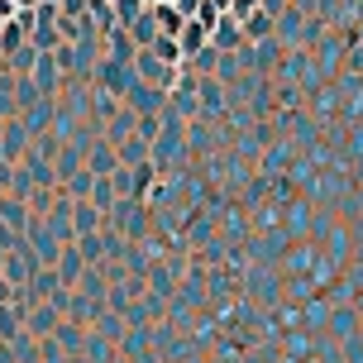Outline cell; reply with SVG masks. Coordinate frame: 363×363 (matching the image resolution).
<instances>
[{
  "instance_id": "cell-3",
  "label": "cell",
  "mask_w": 363,
  "mask_h": 363,
  "mask_svg": "<svg viewBox=\"0 0 363 363\" xmlns=\"http://www.w3.org/2000/svg\"><path fill=\"white\" fill-rule=\"evenodd\" d=\"M106 225H110V216L101 211V206H91V201H72V230H77V239L101 235Z\"/></svg>"
},
{
  "instance_id": "cell-11",
  "label": "cell",
  "mask_w": 363,
  "mask_h": 363,
  "mask_svg": "<svg viewBox=\"0 0 363 363\" xmlns=\"http://www.w3.org/2000/svg\"><path fill=\"white\" fill-rule=\"evenodd\" d=\"M91 186H96V177H91V172H77L72 182H62V191H67L72 201H86V196H91Z\"/></svg>"
},
{
  "instance_id": "cell-2",
  "label": "cell",
  "mask_w": 363,
  "mask_h": 363,
  "mask_svg": "<svg viewBox=\"0 0 363 363\" xmlns=\"http://www.w3.org/2000/svg\"><path fill=\"white\" fill-rule=\"evenodd\" d=\"M62 320H67V315H62L53 301H34V306H29V315H24V335H34V340H48V335H53Z\"/></svg>"
},
{
  "instance_id": "cell-14",
  "label": "cell",
  "mask_w": 363,
  "mask_h": 363,
  "mask_svg": "<svg viewBox=\"0 0 363 363\" xmlns=\"http://www.w3.org/2000/svg\"><path fill=\"white\" fill-rule=\"evenodd\" d=\"M5 196H10V191H5V186H0V201H5Z\"/></svg>"
},
{
  "instance_id": "cell-6",
  "label": "cell",
  "mask_w": 363,
  "mask_h": 363,
  "mask_svg": "<svg viewBox=\"0 0 363 363\" xmlns=\"http://www.w3.org/2000/svg\"><path fill=\"white\" fill-rule=\"evenodd\" d=\"M129 38H134L139 48H153V43L163 38V29H158V15H153V10H144V15L129 24Z\"/></svg>"
},
{
  "instance_id": "cell-4",
  "label": "cell",
  "mask_w": 363,
  "mask_h": 363,
  "mask_svg": "<svg viewBox=\"0 0 363 363\" xmlns=\"http://www.w3.org/2000/svg\"><path fill=\"white\" fill-rule=\"evenodd\" d=\"M86 254H82V249H77V244H67V249H62V263H57V277H62V287L67 291H77V282H82V277H86Z\"/></svg>"
},
{
  "instance_id": "cell-1",
  "label": "cell",
  "mask_w": 363,
  "mask_h": 363,
  "mask_svg": "<svg viewBox=\"0 0 363 363\" xmlns=\"http://www.w3.org/2000/svg\"><path fill=\"white\" fill-rule=\"evenodd\" d=\"M86 172L91 177H115V172H120V148L110 144L106 134L86 139Z\"/></svg>"
},
{
  "instance_id": "cell-9",
  "label": "cell",
  "mask_w": 363,
  "mask_h": 363,
  "mask_svg": "<svg viewBox=\"0 0 363 363\" xmlns=\"http://www.w3.org/2000/svg\"><path fill=\"white\" fill-rule=\"evenodd\" d=\"M91 206H101L106 216H115V206H120V191H115V177H96V186H91Z\"/></svg>"
},
{
  "instance_id": "cell-7",
  "label": "cell",
  "mask_w": 363,
  "mask_h": 363,
  "mask_svg": "<svg viewBox=\"0 0 363 363\" xmlns=\"http://www.w3.org/2000/svg\"><path fill=\"white\" fill-rule=\"evenodd\" d=\"M225 82H220V77H196V96H201V110H211V115H216V110H225Z\"/></svg>"
},
{
  "instance_id": "cell-12",
  "label": "cell",
  "mask_w": 363,
  "mask_h": 363,
  "mask_svg": "<svg viewBox=\"0 0 363 363\" xmlns=\"http://www.w3.org/2000/svg\"><path fill=\"white\" fill-rule=\"evenodd\" d=\"M110 5H115V19H120L125 29H129L139 15H144V10H139V0H110Z\"/></svg>"
},
{
  "instance_id": "cell-5",
  "label": "cell",
  "mask_w": 363,
  "mask_h": 363,
  "mask_svg": "<svg viewBox=\"0 0 363 363\" xmlns=\"http://www.w3.org/2000/svg\"><path fill=\"white\" fill-rule=\"evenodd\" d=\"M0 220H5L10 230L24 235V230L34 225V211H29V201H24V196H5V201H0Z\"/></svg>"
},
{
  "instance_id": "cell-10",
  "label": "cell",
  "mask_w": 363,
  "mask_h": 363,
  "mask_svg": "<svg viewBox=\"0 0 363 363\" xmlns=\"http://www.w3.org/2000/svg\"><path fill=\"white\" fill-rule=\"evenodd\" d=\"M177 43H182V53H191V57H196L201 48H211V34H206V29H201L196 19H191V24L182 29V38H177Z\"/></svg>"
},
{
  "instance_id": "cell-8",
  "label": "cell",
  "mask_w": 363,
  "mask_h": 363,
  "mask_svg": "<svg viewBox=\"0 0 363 363\" xmlns=\"http://www.w3.org/2000/svg\"><path fill=\"white\" fill-rule=\"evenodd\" d=\"M77 291H82L86 301H106V296H110V277H106V268H86V277L77 282Z\"/></svg>"
},
{
  "instance_id": "cell-13",
  "label": "cell",
  "mask_w": 363,
  "mask_h": 363,
  "mask_svg": "<svg viewBox=\"0 0 363 363\" xmlns=\"http://www.w3.org/2000/svg\"><path fill=\"white\" fill-rule=\"evenodd\" d=\"M211 43H216V48H225V53H230V43H239V29H235V19H230V24H220V34L211 38Z\"/></svg>"
}]
</instances>
